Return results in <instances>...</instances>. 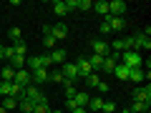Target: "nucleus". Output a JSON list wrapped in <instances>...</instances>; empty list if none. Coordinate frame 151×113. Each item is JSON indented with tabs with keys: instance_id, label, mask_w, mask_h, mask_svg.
Masks as SVG:
<instances>
[{
	"instance_id": "nucleus-1",
	"label": "nucleus",
	"mask_w": 151,
	"mask_h": 113,
	"mask_svg": "<svg viewBox=\"0 0 151 113\" xmlns=\"http://www.w3.org/2000/svg\"><path fill=\"white\" fill-rule=\"evenodd\" d=\"M119 58H121V63L126 68H144V58H141L139 50H124Z\"/></svg>"
},
{
	"instance_id": "nucleus-2",
	"label": "nucleus",
	"mask_w": 151,
	"mask_h": 113,
	"mask_svg": "<svg viewBox=\"0 0 151 113\" xmlns=\"http://www.w3.org/2000/svg\"><path fill=\"white\" fill-rule=\"evenodd\" d=\"M108 15L111 18H126V3L124 0H111L108 3Z\"/></svg>"
},
{
	"instance_id": "nucleus-3",
	"label": "nucleus",
	"mask_w": 151,
	"mask_h": 113,
	"mask_svg": "<svg viewBox=\"0 0 151 113\" xmlns=\"http://www.w3.org/2000/svg\"><path fill=\"white\" fill-rule=\"evenodd\" d=\"M60 73H63V81H68V83L78 81V68H76V63H63L60 65Z\"/></svg>"
},
{
	"instance_id": "nucleus-4",
	"label": "nucleus",
	"mask_w": 151,
	"mask_h": 113,
	"mask_svg": "<svg viewBox=\"0 0 151 113\" xmlns=\"http://www.w3.org/2000/svg\"><path fill=\"white\" fill-rule=\"evenodd\" d=\"M91 53H93V55H101V58H106V55H111V48H108L106 40H91Z\"/></svg>"
},
{
	"instance_id": "nucleus-5",
	"label": "nucleus",
	"mask_w": 151,
	"mask_h": 113,
	"mask_svg": "<svg viewBox=\"0 0 151 113\" xmlns=\"http://www.w3.org/2000/svg\"><path fill=\"white\" fill-rule=\"evenodd\" d=\"M13 83H18V86L20 88H28L33 83V75H30V70H15V78H13Z\"/></svg>"
},
{
	"instance_id": "nucleus-6",
	"label": "nucleus",
	"mask_w": 151,
	"mask_h": 113,
	"mask_svg": "<svg viewBox=\"0 0 151 113\" xmlns=\"http://www.w3.org/2000/svg\"><path fill=\"white\" fill-rule=\"evenodd\" d=\"M76 68H78V78H86V75L93 73V68H91V63H88L86 55H81V58L76 60Z\"/></svg>"
},
{
	"instance_id": "nucleus-7",
	"label": "nucleus",
	"mask_w": 151,
	"mask_h": 113,
	"mask_svg": "<svg viewBox=\"0 0 151 113\" xmlns=\"http://www.w3.org/2000/svg\"><path fill=\"white\" fill-rule=\"evenodd\" d=\"M23 96H25V98H30L33 103H40V101H45V96H43L40 91H38V86H33V83H30L28 88H23Z\"/></svg>"
},
{
	"instance_id": "nucleus-8",
	"label": "nucleus",
	"mask_w": 151,
	"mask_h": 113,
	"mask_svg": "<svg viewBox=\"0 0 151 113\" xmlns=\"http://www.w3.org/2000/svg\"><path fill=\"white\" fill-rule=\"evenodd\" d=\"M134 101H141V103H146V106H151V88L149 86L136 88L134 91Z\"/></svg>"
},
{
	"instance_id": "nucleus-9",
	"label": "nucleus",
	"mask_w": 151,
	"mask_h": 113,
	"mask_svg": "<svg viewBox=\"0 0 151 113\" xmlns=\"http://www.w3.org/2000/svg\"><path fill=\"white\" fill-rule=\"evenodd\" d=\"M134 43H136V50H139V53H141V48L151 50V38L144 35V33H136V35H134Z\"/></svg>"
},
{
	"instance_id": "nucleus-10",
	"label": "nucleus",
	"mask_w": 151,
	"mask_h": 113,
	"mask_svg": "<svg viewBox=\"0 0 151 113\" xmlns=\"http://www.w3.org/2000/svg\"><path fill=\"white\" fill-rule=\"evenodd\" d=\"M119 65V53H111V55H106L103 58V65H101V70H106V73H113V68Z\"/></svg>"
},
{
	"instance_id": "nucleus-11",
	"label": "nucleus",
	"mask_w": 151,
	"mask_h": 113,
	"mask_svg": "<svg viewBox=\"0 0 151 113\" xmlns=\"http://www.w3.org/2000/svg\"><path fill=\"white\" fill-rule=\"evenodd\" d=\"M33 86H43V83H48V70L45 68H38V70H33Z\"/></svg>"
},
{
	"instance_id": "nucleus-12",
	"label": "nucleus",
	"mask_w": 151,
	"mask_h": 113,
	"mask_svg": "<svg viewBox=\"0 0 151 113\" xmlns=\"http://www.w3.org/2000/svg\"><path fill=\"white\" fill-rule=\"evenodd\" d=\"M48 55H50V63H53V65H63L65 63V50L63 48H53Z\"/></svg>"
},
{
	"instance_id": "nucleus-13",
	"label": "nucleus",
	"mask_w": 151,
	"mask_h": 113,
	"mask_svg": "<svg viewBox=\"0 0 151 113\" xmlns=\"http://www.w3.org/2000/svg\"><path fill=\"white\" fill-rule=\"evenodd\" d=\"M50 35H53L55 40H63V38L68 35V28H65V23H58V25H50Z\"/></svg>"
},
{
	"instance_id": "nucleus-14",
	"label": "nucleus",
	"mask_w": 151,
	"mask_h": 113,
	"mask_svg": "<svg viewBox=\"0 0 151 113\" xmlns=\"http://www.w3.org/2000/svg\"><path fill=\"white\" fill-rule=\"evenodd\" d=\"M108 28H111V33H119L126 28V18H111L108 15Z\"/></svg>"
},
{
	"instance_id": "nucleus-15",
	"label": "nucleus",
	"mask_w": 151,
	"mask_h": 113,
	"mask_svg": "<svg viewBox=\"0 0 151 113\" xmlns=\"http://www.w3.org/2000/svg\"><path fill=\"white\" fill-rule=\"evenodd\" d=\"M18 108H20L23 113H33V108H35V103H33L30 98H25V96H20V98H18Z\"/></svg>"
},
{
	"instance_id": "nucleus-16",
	"label": "nucleus",
	"mask_w": 151,
	"mask_h": 113,
	"mask_svg": "<svg viewBox=\"0 0 151 113\" xmlns=\"http://www.w3.org/2000/svg\"><path fill=\"white\" fill-rule=\"evenodd\" d=\"M13 78H15V68H10V65L0 68V81L3 83H13Z\"/></svg>"
},
{
	"instance_id": "nucleus-17",
	"label": "nucleus",
	"mask_w": 151,
	"mask_h": 113,
	"mask_svg": "<svg viewBox=\"0 0 151 113\" xmlns=\"http://www.w3.org/2000/svg\"><path fill=\"white\" fill-rule=\"evenodd\" d=\"M73 101H76V106H78V108H86L88 101H91V96H88L86 91H78V93L73 96Z\"/></svg>"
},
{
	"instance_id": "nucleus-18",
	"label": "nucleus",
	"mask_w": 151,
	"mask_h": 113,
	"mask_svg": "<svg viewBox=\"0 0 151 113\" xmlns=\"http://www.w3.org/2000/svg\"><path fill=\"white\" fill-rule=\"evenodd\" d=\"M55 43H58V40L50 35V25H45L43 28V45H45V48H55Z\"/></svg>"
},
{
	"instance_id": "nucleus-19",
	"label": "nucleus",
	"mask_w": 151,
	"mask_h": 113,
	"mask_svg": "<svg viewBox=\"0 0 151 113\" xmlns=\"http://www.w3.org/2000/svg\"><path fill=\"white\" fill-rule=\"evenodd\" d=\"M144 78H146V70H144V68H131V70H129V81L141 83Z\"/></svg>"
},
{
	"instance_id": "nucleus-20",
	"label": "nucleus",
	"mask_w": 151,
	"mask_h": 113,
	"mask_svg": "<svg viewBox=\"0 0 151 113\" xmlns=\"http://www.w3.org/2000/svg\"><path fill=\"white\" fill-rule=\"evenodd\" d=\"M129 70H131V68H126L124 63H119L116 68H113V75H116L119 81H129Z\"/></svg>"
},
{
	"instance_id": "nucleus-21",
	"label": "nucleus",
	"mask_w": 151,
	"mask_h": 113,
	"mask_svg": "<svg viewBox=\"0 0 151 113\" xmlns=\"http://www.w3.org/2000/svg\"><path fill=\"white\" fill-rule=\"evenodd\" d=\"M53 13H55V15H65V13H70L68 10V3H65V0H55V3H53Z\"/></svg>"
},
{
	"instance_id": "nucleus-22",
	"label": "nucleus",
	"mask_w": 151,
	"mask_h": 113,
	"mask_svg": "<svg viewBox=\"0 0 151 113\" xmlns=\"http://www.w3.org/2000/svg\"><path fill=\"white\" fill-rule=\"evenodd\" d=\"M93 10H96L98 15L106 18L108 15V0H98V3H93Z\"/></svg>"
},
{
	"instance_id": "nucleus-23",
	"label": "nucleus",
	"mask_w": 151,
	"mask_h": 113,
	"mask_svg": "<svg viewBox=\"0 0 151 113\" xmlns=\"http://www.w3.org/2000/svg\"><path fill=\"white\" fill-rule=\"evenodd\" d=\"M23 65H25V55H13V58H10V68L23 70Z\"/></svg>"
},
{
	"instance_id": "nucleus-24",
	"label": "nucleus",
	"mask_w": 151,
	"mask_h": 113,
	"mask_svg": "<svg viewBox=\"0 0 151 113\" xmlns=\"http://www.w3.org/2000/svg\"><path fill=\"white\" fill-rule=\"evenodd\" d=\"M83 81H86V88H96L98 83H101V78H98V73H91V75H86Z\"/></svg>"
},
{
	"instance_id": "nucleus-25",
	"label": "nucleus",
	"mask_w": 151,
	"mask_h": 113,
	"mask_svg": "<svg viewBox=\"0 0 151 113\" xmlns=\"http://www.w3.org/2000/svg\"><path fill=\"white\" fill-rule=\"evenodd\" d=\"M48 81H53V83H63V73H60V68L48 70Z\"/></svg>"
},
{
	"instance_id": "nucleus-26",
	"label": "nucleus",
	"mask_w": 151,
	"mask_h": 113,
	"mask_svg": "<svg viewBox=\"0 0 151 113\" xmlns=\"http://www.w3.org/2000/svg\"><path fill=\"white\" fill-rule=\"evenodd\" d=\"M129 111H134V113H146V111H149V106H146V103H141V101H134Z\"/></svg>"
},
{
	"instance_id": "nucleus-27",
	"label": "nucleus",
	"mask_w": 151,
	"mask_h": 113,
	"mask_svg": "<svg viewBox=\"0 0 151 113\" xmlns=\"http://www.w3.org/2000/svg\"><path fill=\"white\" fill-rule=\"evenodd\" d=\"M13 53L15 55H25V40H15V43H13Z\"/></svg>"
},
{
	"instance_id": "nucleus-28",
	"label": "nucleus",
	"mask_w": 151,
	"mask_h": 113,
	"mask_svg": "<svg viewBox=\"0 0 151 113\" xmlns=\"http://www.w3.org/2000/svg\"><path fill=\"white\" fill-rule=\"evenodd\" d=\"M88 108H93V111H101V108H103V98H101V96L91 98V101H88Z\"/></svg>"
},
{
	"instance_id": "nucleus-29",
	"label": "nucleus",
	"mask_w": 151,
	"mask_h": 113,
	"mask_svg": "<svg viewBox=\"0 0 151 113\" xmlns=\"http://www.w3.org/2000/svg\"><path fill=\"white\" fill-rule=\"evenodd\" d=\"M76 8H78V10H93V0H78Z\"/></svg>"
},
{
	"instance_id": "nucleus-30",
	"label": "nucleus",
	"mask_w": 151,
	"mask_h": 113,
	"mask_svg": "<svg viewBox=\"0 0 151 113\" xmlns=\"http://www.w3.org/2000/svg\"><path fill=\"white\" fill-rule=\"evenodd\" d=\"M8 35H10V40H13V43H15V40H23L20 28H10V30H8Z\"/></svg>"
},
{
	"instance_id": "nucleus-31",
	"label": "nucleus",
	"mask_w": 151,
	"mask_h": 113,
	"mask_svg": "<svg viewBox=\"0 0 151 113\" xmlns=\"http://www.w3.org/2000/svg\"><path fill=\"white\" fill-rule=\"evenodd\" d=\"M38 60H40V68H45V70H48L50 65H53V63H50V55H48V53H43V55H38Z\"/></svg>"
},
{
	"instance_id": "nucleus-32",
	"label": "nucleus",
	"mask_w": 151,
	"mask_h": 113,
	"mask_svg": "<svg viewBox=\"0 0 151 113\" xmlns=\"http://www.w3.org/2000/svg\"><path fill=\"white\" fill-rule=\"evenodd\" d=\"M50 108H48V101H40V103H35V108H33V113H48Z\"/></svg>"
},
{
	"instance_id": "nucleus-33",
	"label": "nucleus",
	"mask_w": 151,
	"mask_h": 113,
	"mask_svg": "<svg viewBox=\"0 0 151 113\" xmlns=\"http://www.w3.org/2000/svg\"><path fill=\"white\" fill-rule=\"evenodd\" d=\"M3 108H5V111H10V108H18V98L8 96V98H5V103H3Z\"/></svg>"
},
{
	"instance_id": "nucleus-34",
	"label": "nucleus",
	"mask_w": 151,
	"mask_h": 113,
	"mask_svg": "<svg viewBox=\"0 0 151 113\" xmlns=\"http://www.w3.org/2000/svg\"><path fill=\"white\" fill-rule=\"evenodd\" d=\"M116 108H119V106H116L113 101H103V108H101V111H106V113H116Z\"/></svg>"
},
{
	"instance_id": "nucleus-35",
	"label": "nucleus",
	"mask_w": 151,
	"mask_h": 113,
	"mask_svg": "<svg viewBox=\"0 0 151 113\" xmlns=\"http://www.w3.org/2000/svg\"><path fill=\"white\" fill-rule=\"evenodd\" d=\"M96 88H98V91H101V93H106V91H111V86H108V83H106V81H101V83H98V86H96Z\"/></svg>"
},
{
	"instance_id": "nucleus-36",
	"label": "nucleus",
	"mask_w": 151,
	"mask_h": 113,
	"mask_svg": "<svg viewBox=\"0 0 151 113\" xmlns=\"http://www.w3.org/2000/svg\"><path fill=\"white\" fill-rule=\"evenodd\" d=\"M65 108H68V111H73V108H78V106H76L73 98H65Z\"/></svg>"
},
{
	"instance_id": "nucleus-37",
	"label": "nucleus",
	"mask_w": 151,
	"mask_h": 113,
	"mask_svg": "<svg viewBox=\"0 0 151 113\" xmlns=\"http://www.w3.org/2000/svg\"><path fill=\"white\" fill-rule=\"evenodd\" d=\"M70 113H86V108H73Z\"/></svg>"
},
{
	"instance_id": "nucleus-38",
	"label": "nucleus",
	"mask_w": 151,
	"mask_h": 113,
	"mask_svg": "<svg viewBox=\"0 0 151 113\" xmlns=\"http://www.w3.org/2000/svg\"><path fill=\"white\" fill-rule=\"evenodd\" d=\"M3 50H5V45H0V60H5V58H3Z\"/></svg>"
},
{
	"instance_id": "nucleus-39",
	"label": "nucleus",
	"mask_w": 151,
	"mask_h": 113,
	"mask_svg": "<svg viewBox=\"0 0 151 113\" xmlns=\"http://www.w3.org/2000/svg\"><path fill=\"white\" fill-rule=\"evenodd\" d=\"M48 113H63V111H53V108H50V111H48Z\"/></svg>"
},
{
	"instance_id": "nucleus-40",
	"label": "nucleus",
	"mask_w": 151,
	"mask_h": 113,
	"mask_svg": "<svg viewBox=\"0 0 151 113\" xmlns=\"http://www.w3.org/2000/svg\"><path fill=\"white\" fill-rule=\"evenodd\" d=\"M0 113H8V111H5V108H3V106H0Z\"/></svg>"
},
{
	"instance_id": "nucleus-41",
	"label": "nucleus",
	"mask_w": 151,
	"mask_h": 113,
	"mask_svg": "<svg viewBox=\"0 0 151 113\" xmlns=\"http://www.w3.org/2000/svg\"><path fill=\"white\" fill-rule=\"evenodd\" d=\"M121 113H134V111H121Z\"/></svg>"
},
{
	"instance_id": "nucleus-42",
	"label": "nucleus",
	"mask_w": 151,
	"mask_h": 113,
	"mask_svg": "<svg viewBox=\"0 0 151 113\" xmlns=\"http://www.w3.org/2000/svg\"><path fill=\"white\" fill-rule=\"evenodd\" d=\"M146 113H149V111H146Z\"/></svg>"
}]
</instances>
